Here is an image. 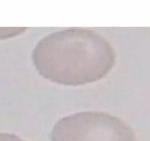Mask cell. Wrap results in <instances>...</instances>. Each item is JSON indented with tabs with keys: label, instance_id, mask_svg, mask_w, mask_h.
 Masks as SVG:
<instances>
[{
	"label": "cell",
	"instance_id": "obj_2",
	"mask_svg": "<svg viewBox=\"0 0 150 141\" xmlns=\"http://www.w3.org/2000/svg\"><path fill=\"white\" fill-rule=\"evenodd\" d=\"M52 141H134V136L116 116L83 111L60 119L53 129Z\"/></svg>",
	"mask_w": 150,
	"mask_h": 141
},
{
	"label": "cell",
	"instance_id": "obj_1",
	"mask_svg": "<svg viewBox=\"0 0 150 141\" xmlns=\"http://www.w3.org/2000/svg\"><path fill=\"white\" fill-rule=\"evenodd\" d=\"M38 74L50 82L77 87L103 79L116 66L112 44L93 29L70 28L41 38L32 52Z\"/></svg>",
	"mask_w": 150,
	"mask_h": 141
}]
</instances>
